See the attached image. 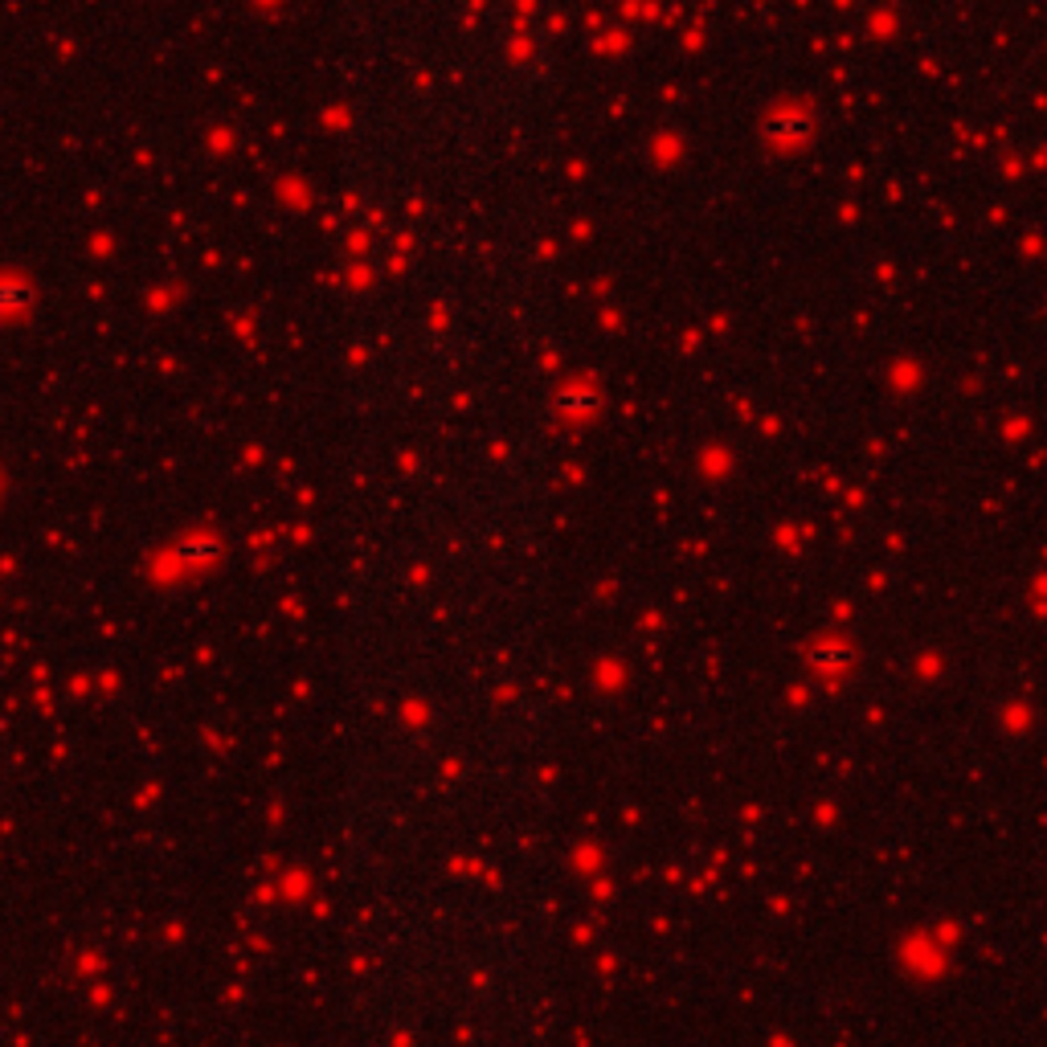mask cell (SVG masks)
I'll return each instance as SVG.
<instances>
[{
    "mask_svg": "<svg viewBox=\"0 0 1047 1047\" xmlns=\"http://www.w3.org/2000/svg\"><path fill=\"white\" fill-rule=\"evenodd\" d=\"M33 303V291L16 279H0V312H21Z\"/></svg>",
    "mask_w": 1047,
    "mask_h": 1047,
    "instance_id": "obj_2",
    "label": "cell"
},
{
    "mask_svg": "<svg viewBox=\"0 0 1047 1047\" xmlns=\"http://www.w3.org/2000/svg\"><path fill=\"white\" fill-rule=\"evenodd\" d=\"M218 552H221L218 536H188V540H181V548H176V557L185 565H205V561H213Z\"/></svg>",
    "mask_w": 1047,
    "mask_h": 1047,
    "instance_id": "obj_1",
    "label": "cell"
}]
</instances>
